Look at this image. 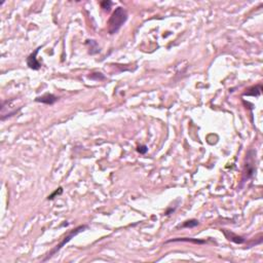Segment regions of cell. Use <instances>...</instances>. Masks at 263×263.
Instances as JSON below:
<instances>
[{
    "instance_id": "1",
    "label": "cell",
    "mask_w": 263,
    "mask_h": 263,
    "mask_svg": "<svg viewBox=\"0 0 263 263\" xmlns=\"http://www.w3.org/2000/svg\"><path fill=\"white\" fill-rule=\"evenodd\" d=\"M128 20V12L123 7L115 8L108 21V32L109 34H115L119 31L122 25Z\"/></svg>"
},
{
    "instance_id": "2",
    "label": "cell",
    "mask_w": 263,
    "mask_h": 263,
    "mask_svg": "<svg viewBox=\"0 0 263 263\" xmlns=\"http://www.w3.org/2000/svg\"><path fill=\"white\" fill-rule=\"evenodd\" d=\"M86 228H87V226H86V225H80V226L76 227L75 229L71 230V231L69 232V234H68L67 237H65L64 238H63L62 242L60 243L59 245H57V246L53 249V250H51V252H49V253L47 254V256H46L45 258L43 259V261H46V260H48L49 258H51V257L54 256V253H57L58 251H60V250H61V249L63 248V247H64V246L66 245V244L70 242L71 238L74 237H75V235H77L78 233H80L81 231H83V230H84V229H86Z\"/></svg>"
},
{
    "instance_id": "3",
    "label": "cell",
    "mask_w": 263,
    "mask_h": 263,
    "mask_svg": "<svg viewBox=\"0 0 263 263\" xmlns=\"http://www.w3.org/2000/svg\"><path fill=\"white\" fill-rule=\"evenodd\" d=\"M39 49H40V47L35 49L34 53H32L28 58H27V65H28L29 68H31V69H33V70H38L41 67L40 63L37 61V58H36Z\"/></svg>"
},
{
    "instance_id": "4",
    "label": "cell",
    "mask_w": 263,
    "mask_h": 263,
    "mask_svg": "<svg viewBox=\"0 0 263 263\" xmlns=\"http://www.w3.org/2000/svg\"><path fill=\"white\" fill-rule=\"evenodd\" d=\"M35 101L43 104H47V105H53L54 102L58 101V98L53 94H44L43 96H41V97H37L35 99Z\"/></svg>"
},
{
    "instance_id": "5",
    "label": "cell",
    "mask_w": 263,
    "mask_h": 263,
    "mask_svg": "<svg viewBox=\"0 0 263 263\" xmlns=\"http://www.w3.org/2000/svg\"><path fill=\"white\" fill-rule=\"evenodd\" d=\"M223 232H224V234L226 235V237L228 238L229 240H232V242H234L237 244H243L244 242H245L244 237H238V235H235V234L232 233V232H228V231H226V230H223Z\"/></svg>"
},
{
    "instance_id": "6",
    "label": "cell",
    "mask_w": 263,
    "mask_h": 263,
    "mask_svg": "<svg viewBox=\"0 0 263 263\" xmlns=\"http://www.w3.org/2000/svg\"><path fill=\"white\" fill-rule=\"evenodd\" d=\"M86 44L89 45V53L92 54H97L100 51V48H99L97 42L95 40H86Z\"/></svg>"
},
{
    "instance_id": "7",
    "label": "cell",
    "mask_w": 263,
    "mask_h": 263,
    "mask_svg": "<svg viewBox=\"0 0 263 263\" xmlns=\"http://www.w3.org/2000/svg\"><path fill=\"white\" fill-rule=\"evenodd\" d=\"M198 225V221L195 220V219H191V220H187L185 221L184 223L182 224V227H195Z\"/></svg>"
},
{
    "instance_id": "8",
    "label": "cell",
    "mask_w": 263,
    "mask_h": 263,
    "mask_svg": "<svg viewBox=\"0 0 263 263\" xmlns=\"http://www.w3.org/2000/svg\"><path fill=\"white\" fill-rule=\"evenodd\" d=\"M193 242L197 244H204L205 240H192V238H176V240H171L169 242Z\"/></svg>"
},
{
    "instance_id": "9",
    "label": "cell",
    "mask_w": 263,
    "mask_h": 263,
    "mask_svg": "<svg viewBox=\"0 0 263 263\" xmlns=\"http://www.w3.org/2000/svg\"><path fill=\"white\" fill-rule=\"evenodd\" d=\"M62 192H63V188H62V187H59L56 191H54V193H51V195H48L47 199H51H51L54 198V196H56V195H60V194H62Z\"/></svg>"
},
{
    "instance_id": "10",
    "label": "cell",
    "mask_w": 263,
    "mask_h": 263,
    "mask_svg": "<svg viewBox=\"0 0 263 263\" xmlns=\"http://www.w3.org/2000/svg\"><path fill=\"white\" fill-rule=\"evenodd\" d=\"M111 5H112V2L108 1V0H107V1L101 2V7H102L104 10H109V9H110V7H111Z\"/></svg>"
},
{
    "instance_id": "11",
    "label": "cell",
    "mask_w": 263,
    "mask_h": 263,
    "mask_svg": "<svg viewBox=\"0 0 263 263\" xmlns=\"http://www.w3.org/2000/svg\"><path fill=\"white\" fill-rule=\"evenodd\" d=\"M137 150H138V152H140L141 154H145V153L148 151V148L146 145H141V146H139L137 148Z\"/></svg>"
},
{
    "instance_id": "12",
    "label": "cell",
    "mask_w": 263,
    "mask_h": 263,
    "mask_svg": "<svg viewBox=\"0 0 263 263\" xmlns=\"http://www.w3.org/2000/svg\"><path fill=\"white\" fill-rule=\"evenodd\" d=\"M96 74H97V76H96V77H92V79H96V80H102V79L105 78L102 75V73H96Z\"/></svg>"
}]
</instances>
